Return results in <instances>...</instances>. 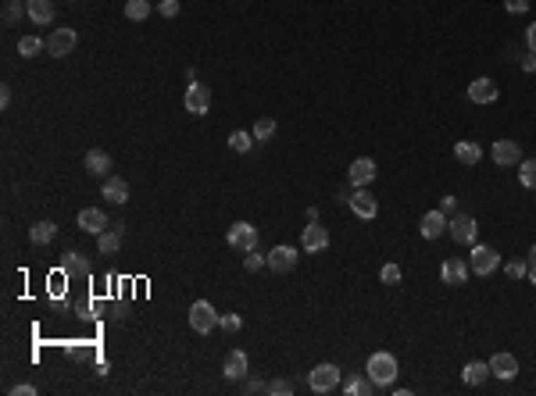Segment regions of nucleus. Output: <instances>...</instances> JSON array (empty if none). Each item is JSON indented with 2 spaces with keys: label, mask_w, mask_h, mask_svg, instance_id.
Returning <instances> with one entry per match:
<instances>
[{
  "label": "nucleus",
  "mask_w": 536,
  "mask_h": 396,
  "mask_svg": "<svg viewBox=\"0 0 536 396\" xmlns=\"http://www.w3.org/2000/svg\"><path fill=\"white\" fill-rule=\"evenodd\" d=\"M365 375L379 385V389L394 385V378H397V357H394L390 350H375V354L368 357V364H365Z\"/></svg>",
  "instance_id": "nucleus-1"
},
{
  "label": "nucleus",
  "mask_w": 536,
  "mask_h": 396,
  "mask_svg": "<svg viewBox=\"0 0 536 396\" xmlns=\"http://www.w3.org/2000/svg\"><path fill=\"white\" fill-rule=\"evenodd\" d=\"M340 368L336 364H329V361H322V364H315L311 371H307V389L315 392V396H326V392H336L340 389Z\"/></svg>",
  "instance_id": "nucleus-2"
},
{
  "label": "nucleus",
  "mask_w": 536,
  "mask_h": 396,
  "mask_svg": "<svg viewBox=\"0 0 536 396\" xmlns=\"http://www.w3.org/2000/svg\"><path fill=\"white\" fill-rule=\"evenodd\" d=\"M468 268H472V275L487 278V275H494V271L501 268V254H497L494 247H487V243H472V254H468Z\"/></svg>",
  "instance_id": "nucleus-3"
},
{
  "label": "nucleus",
  "mask_w": 536,
  "mask_h": 396,
  "mask_svg": "<svg viewBox=\"0 0 536 396\" xmlns=\"http://www.w3.org/2000/svg\"><path fill=\"white\" fill-rule=\"evenodd\" d=\"M219 311H214L207 300H197L193 307H190V328L197 332V335H207V332H214L219 328Z\"/></svg>",
  "instance_id": "nucleus-4"
},
{
  "label": "nucleus",
  "mask_w": 536,
  "mask_h": 396,
  "mask_svg": "<svg viewBox=\"0 0 536 396\" xmlns=\"http://www.w3.org/2000/svg\"><path fill=\"white\" fill-rule=\"evenodd\" d=\"M75 47H79V32L75 29H50V36H47V54L50 58H68Z\"/></svg>",
  "instance_id": "nucleus-5"
},
{
  "label": "nucleus",
  "mask_w": 536,
  "mask_h": 396,
  "mask_svg": "<svg viewBox=\"0 0 536 396\" xmlns=\"http://www.w3.org/2000/svg\"><path fill=\"white\" fill-rule=\"evenodd\" d=\"M226 243L233 247V250H254L257 247V229H254V225L250 221H233L229 225V229H226Z\"/></svg>",
  "instance_id": "nucleus-6"
},
{
  "label": "nucleus",
  "mask_w": 536,
  "mask_h": 396,
  "mask_svg": "<svg viewBox=\"0 0 536 396\" xmlns=\"http://www.w3.org/2000/svg\"><path fill=\"white\" fill-rule=\"evenodd\" d=\"M347 207H351L361 221H372L375 214H379V200H375V197L368 193V186L354 190V193H351V200H347Z\"/></svg>",
  "instance_id": "nucleus-7"
},
{
  "label": "nucleus",
  "mask_w": 536,
  "mask_h": 396,
  "mask_svg": "<svg viewBox=\"0 0 536 396\" xmlns=\"http://www.w3.org/2000/svg\"><path fill=\"white\" fill-rule=\"evenodd\" d=\"M375 175H379V168H375V161H372V157H358V161H351V168H347V182H351L354 190L368 186Z\"/></svg>",
  "instance_id": "nucleus-8"
},
{
  "label": "nucleus",
  "mask_w": 536,
  "mask_h": 396,
  "mask_svg": "<svg viewBox=\"0 0 536 396\" xmlns=\"http://www.w3.org/2000/svg\"><path fill=\"white\" fill-rule=\"evenodd\" d=\"M447 233H451V240H454V243L472 247L479 229H475V218H472V214H454V218H451V225H447Z\"/></svg>",
  "instance_id": "nucleus-9"
},
{
  "label": "nucleus",
  "mask_w": 536,
  "mask_h": 396,
  "mask_svg": "<svg viewBox=\"0 0 536 396\" xmlns=\"http://www.w3.org/2000/svg\"><path fill=\"white\" fill-rule=\"evenodd\" d=\"M447 214L437 207V211H425L422 214V221H418V233H422V240H440L444 233H447Z\"/></svg>",
  "instance_id": "nucleus-10"
},
{
  "label": "nucleus",
  "mask_w": 536,
  "mask_h": 396,
  "mask_svg": "<svg viewBox=\"0 0 536 396\" xmlns=\"http://www.w3.org/2000/svg\"><path fill=\"white\" fill-rule=\"evenodd\" d=\"M186 111L193 118H200V115H207L211 111V89L207 86H200V82H190V89H186Z\"/></svg>",
  "instance_id": "nucleus-11"
},
{
  "label": "nucleus",
  "mask_w": 536,
  "mask_h": 396,
  "mask_svg": "<svg viewBox=\"0 0 536 396\" xmlns=\"http://www.w3.org/2000/svg\"><path fill=\"white\" fill-rule=\"evenodd\" d=\"M300 247L307 250V254H322L329 247V229H322L318 221H307V229L300 233Z\"/></svg>",
  "instance_id": "nucleus-12"
},
{
  "label": "nucleus",
  "mask_w": 536,
  "mask_h": 396,
  "mask_svg": "<svg viewBox=\"0 0 536 396\" xmlns=\"http://www.w3.org/2000/svg\"><path fill=\"white\" fill-rule=\"evenodd\" d=\"M490 157H494L501 168H518V164H522V147H518L515 140H497L494 150H490Z\"/></svg>",
  "instance_id": "nucleus-13"
},
{
  "label": "nucleus",
  "mask_w": 536,
  "mask_h": 396,
  "mask_svg": "<svg viewBox=\"0 0 536 396\" xmlns=\"http://www.w3.org/2000/svg\"><path fill=\"white\" fill-rule=\"evenodd\" d=\"M497 97H501V89H497V82L487 79V75L468 82V100H472V104H494Z\"/></svg>",
  "instance_id": "nucleus-14"
},
{
  "label": "nucleus",
  "mask_w": 536,
  "mask_h": 396,
  "mask_svg": "<svg viewBox=\"0 0 536 396\" xmlns=\"http://www.w3.org/2000/svg\"><path fill=\"white\" fill-rule=\"evenodd\" d=\"M75 225H79L83 233H90V236H100V233L107 229V214H104L100 207H83L79 218H75Z\"/></svg>",
  "instance_id": "nucleus-15"
},
{
  "label": "nucleus",
  "mask_w": 536,
  "mask_h": 396,
  "mask_svg": "<svg viewBox=\"0 0 536 396\" xmlns=\"http://www.w3.org/2000/svg\"><path fill=\"white\" fill-rule=\"evenodd\" d=\"M468 264L461 261V257H447L444 264H440V278L447 282V286H465V282H468Z\"/></svg>",
  "instance_id": "nucleus-16"
},
{
  "label": "nucleus",
  "mask_w": 536,
  "mask_h": 396,
  "mask_svg": "<svg viewBox=\"0 0 536 396\" xmlns=\"http://www.w3.org/2000/svg\"><path fill=\"white\" fill-rule=\"evenodd\" d=\"M297 247H276V250H268V268L272 271H293L297 268Z\"/></svg>",
  "instance_id": "nucleus-17"
},
{
  "label": "nucleus",
  "mask_w": 536,
  "mask_h": 396,
  "mask_svg": "<svg viewBox=\"0 0 536 396\" xmlns=\"http://www.w3.org/2000/svg\"><path fill=\"white\" fill-rule=\"evenodd\" d=\"M247 371H250V357H247L243 350H229L222 375H226L229 382H240V378H247Z\"/></svg>",
  "instance_id": "nucleus-18"
},
{
  "label": "nucleus",
  "mask_w": 536,
  "mask_h": 396,
  "mask_svg": "<svg viewBox=\"0 0 536 396\" xmlns=\"http://www.w3.org/2000/svg\"><path fill=\"white\" fill-rule=\"evenodd\" d=\"M25 15L32 25H50L54 22V0H25Z\"/></svg>",
  "instance_id": "nucleus-19"
},
{
  "label": "nucleus",
  "mask_w": 536,
  "mask_h": 396,
  "mask_svg": "<svg viewBox=\"0 0 536 396\" xmlns=\"http://www.w3.org/2000/svg\"><path fill=\"white\" fill-rule=\"evenodd\" d=\"M490 375H497V378H504V382H511L515 375H518V361L511 357V354H494L490 357Z\"/></svg>",
  "instance_id": "nucleus-20"
},
{
  "label": "nucleus",
  "mask_w": 536,
  "mask_h": 396,
  "mask_svg": "<svg viewBox=\"0 0 536 396\" xmlns=\"http://www.w3.org/2000/svg\"><path fill=\"white\" fill-rule=\"evenodd\" d=\"M104 200L107 204H126L129 200V182L122 175H107L104 179Z\"/></svg>",
  "instance_id": "nucleus-21"
},
{
  "label": "nucleus",
  "mask_w": 536,
  "mask_h": 396,
  "mask_svg": "<svg viewBox=\"0 0 536 396\" xmlns=\"http://www.w3.org/2000/svg\"><path fill=\"white\" fill-rule=\"evenodd\" d=\"M487 378H490V361H468L461 368V382L465 385H482Z\"/></svg>",
  "instance_id": "nucleus-22"
},
{
  "label": "nucleus",
  "mask_w": 536,
  "mask_h": 396,
  "mask_svg": "<svg viewBox=\"0 0 536 396\" xmlns=\"http://www.w3.org/2000/svg\"><path fill=\"white\" fill-rule=\"evenodd\" d=\"M86 172L90 175H107L111 172V154L107 150H90L86 154Z\"/></svg>",
  "instance_id": "nucleus-23"
},
{
  "label": "nucleus",
  "mask_w": 536,
  "mask_h": 396,
  "mask_svg": "<svg viewBox=\"0 0 536 396\" xmlns=\"http://www.w3.org/2000/svg\"><path fill=\"white\" fill-rule=\"evenodd\" d=\"M29 240H32L36 247L54 243V240H58V225H54V221H36L32 229H29Z\"/></svg>",
  "instance_id": "nucleus-24"
},
{
  "label": "nucleus",
  "mask_w": 536,
  "mask_h": 396,
  "mask_svg": "<svg viewBox=\"0 0 536 396\" xmlns=\"http://www.w3.org/2000/svg\"><path fill=\"white\" fill-rule=\"evenodd\" d=\"M454 157H458V164H479L482 161V150H479V143H472V140H461V143H454Z\"/></svg>",
  "instance_id": "nucleus-25"
},
{
  "label": "nucleus",
  "mask_w": 536,
  "mask_h": 396,
  "mask_svg": "<svg viewBox=\"0 0 536 396\" xmlns=\"http://www.w3.org/2000/svg\"><path fill=\"white\" fill-rule=\"evenodd\" d=\"M97 247H100V254H104V257L118 254V247H122V233H118V229H104V233L97 236Z\"/></svg>",
  "instance_id": "nucleus-26"
},
{
  "label": "nucleus",
  "mask_w": 536,
  "mask_h": 396,
  "mask_svg": "<svg viewBox=\"0 0 536 396\" xmlns=\"http://www.w3.org/2000/svg\"><path fill=\"white\" fill-rule=\"evenodd\" d=\"M372 389H379V385H375L368 375H354V378H347V382H343V392H347V396H361V392L368 396Z\"/></svg>",
  "instance_id": "nucleus-27"
},
{
  "label": "nucleus",
  "mask_w": 536,
  "mask_h": 396,
  "mask_svg": "<svg viewBox=\"0 0 536 396\" xmlns=\"http://www.w3.org/2000/svg\"><path fill=\"white\" fill-rule=\"evenodd\" d=\"M518 182H522L525 190H536V157H522V164H518Z\"/></svg>",
  "instance_id": "nucleus-28"
},
{
  "label": "nucleus",
  "mask_w": 536,
  "mask_h": 396,
  "mask_svg": "<svg viewBox=\"0 0 536 396\" xmlns=\"http://www.w3.org/2000/svg\"><path fill=\"white\" fill-rule=\"evenodd\" d=\"M39 50H47V39H39V36H22L18 39V54H22V58H36Z\"/></svg>",
  "instance_id": "nucleus-29"
},
{
  "label": "nucleus",
  "mask_w": 536,
  "mask_h": 396,
  "mask_svg": "<svg viewBox=\"0 0 536 396\" xmlns=\"http://www.w3.org/2000/svg\"><path fill=\"white\" fill-rule=\"evenodd\" d=\"M147 15H150L147 0H126V18H129V22H143Z\"/></svg>",
  "instance_id": "nucleus-30"
},
{
  "label": "nucleus",
  "mask_w": 536,
  "mask_h": 396,
  "mask_svg": "<svg viewBox=\"0 0 536 396\" xmlns=\"http://www.w3.org/2000/svg\"><path fill=\"white\" fill-rule=\"evenodd\" d=\"M65 271L68 275H90V261L83 254H65Z\"/></svg>",
  "instance_id": "nucleus-31"
},
{
  "label": "nucleus",
  "mask_w": 536,
  "mask_h": 396,
  "mask_svg": "<svg viewBox=\"0 0 536 396\" xmlns=\"http://www.w3.org/2000/svg\"><path fill=\"white\" fill-rule=\"evenodd\" d=\"M272 136H276V122H272V118H257V122H254V140H257V143H268Z\"/></svg>",
  "instance_id": "nucleus-32"
},
{
  "label": "nucleus",
  "mask_w": 536,
  "mask_h": 396,
  "mask_svg": "<svg viewBox=\"0 0 536 396\" xmlns=\"http://www.w3.org/2000/svg\"><path fill=\"white\" fill-rule=\"evenodd\" d=\"M254 143H257V140H254V132H243V129H240V132H233V136H229V147H233V150H236V154H247V150H250V147H254Z\"/></svg>",
  "instance_id": "nucleus-33"
},
{
  "label": "nucleus",
  "mask_w": 536,
  "mask_h": 396,
  "mask_svg": "<svg viewBox=\"0 0 536 396\" xmlns=\"http://www.w3.org/2000/svg\"><path fill=\"white\" fill-rule=\"evenodd\" d=\"M243 268H247V271H261V268H268V254L247 250V257H243Z\"/></svg>",
  "instance_id": "nucleus-34"
},
{
  "label": "nucleus",
  "mask_w": 536,
  "mask_h": 396,
  "mask_svg": "<svg viewBox=\"0 0 536 396\" xmlns=\"http://www.w3.org/2000/svg\"><path fill=\"white\" fill-rule=\"evenodd\" d=\"M379 278H383V286H401V268H397V264L390 261V264H383Z\"/></svg>",
  "instance_id": "nucleus-35"
},
{
  "label": "nucleus",
  "mask_w": 536,
  "mask_h": 396,
  "mask_svg": "<svg viewBox=\"0 0 536 396\" xmlns=\"http://www.w3.org/2000/svg\"><path fill=\"white\" fill-rule=\"evenodd\" d=\"M268 392H272V396H290V392H293V382H290V378H276L272 385H268Z\"/></svg>",
  "instance_id": "nucleus-36"
},
{
  "label": "nucleus",
  "mask_w": 536,
  "mask_h": 396,
  "mask_svg": "<svg viewBox=\"0 0 536 396\" xmlns=\"http://www.w3.org/2000/svg\"><path fill=\"white\" fill-rule=\"evenodd\" d=\"M219 325H222L226 332H240V328H243V318H240V314H222Z\"/></svg>",
  "instance_id": "nucleus-37"
},
{
  "label": "nucleus",
  "mask_w": 536,
  "mask_h": 396,
  "mask_svg": "<svg viewBox=\"0 0 536 396\" xmlns=\"http://www.w3.org/2000/svg\"><path fill=\"white\" fill-rule=\"evenodd\" d=\"M157 11H161V18H176L179 15V0H161Z\"/></svg>",
  "instance_id": "nucleus-38"
},
{
  "label": "nucleus",
  "mask_w": 536,
  "mask_h": 396,
  "mask_svg": "<svg viewBox=\"0 0 536 396\" xmlns=\"http://www.w3.org/2000/svg\"><path fill=\"white\" fill-rule=\"evenodd\" d=\"M504 11H508V15H525V11H529V0H504Z\"/></svg>",
  "instance_id": "nucleus-39"
},
{
  "label": "nucleus",
  "mask_w": 536,
  "mask_h": 396,
  "mask_svg": "<svg viewBox=\"0 0 536 396\" xmlns=\"http://www.w3.org/2000/svg\"><path fill=\"white\" fill-rule=\"evenodd\" d=\"M529 264L525 261H508V278H525Z\"/></svg>",
  "instance_id": "nucleus-40"
},
{
  "label": "nucleus",
  "mask_w": 536,
  "mask_h": 396,
  "mask_svg": "<svg viewBox=\"0 0 536 396\" xmlns=\"http://www.w3.org/2000/svg\"><path fill=\"white\" fill-rule=\"evenodd\" d=\"M22 15V0H8V11H4V22H15Z\"/></svg>",
  "instance_id": "nucleus-41"
},
{
  "label": "nucleus",
  "mask_w": 536,
  "mask_h": 396,
  "mask_svg": "<svg viewBox=\"0 0 536 396\" xmlns=\"http://www.w3.org/2000/svg\"><path fill=\"white\" fill-rule=\"evenodd\" d=\"M440 211H444V214H454V211H458V197H454V193H447V197L440 200Z\"/></svg>",
  "instance_id": "nucleus-42"
},
{
  "label": "nucleus",
  "mask_w": 536,
  "mask_h": 396,
  "mask_svg": "<svg viewBox=\"0 0 536 396\" xmlns=\"http://www.w3.org/2000/svg\"><path fill=\"white\" fill-rule=\"evenodd\" d=\"M11 396H36V385H29V382H18V385L11 389Z\"/></svg>",
  "instance_id": "nucleus-43"
},
{
  "label": "nucleus",
  "mask_w": 536,
  "mask_h": 396,
  "mask_svg": "<svg viewBox=\"0 0 536 396\" xmlns=\"http://www.w3.org/2000/svg\"><path fill=\"white\" fill-rule=\"evenodd\" d=\"M522 72H536V50H529L522 58Z\"/></svg>",
  "instance_id": "nucleus-44"
},
{
  "label": "nucleus",
  "mask_w": 536,
  "mask_h": 396,
  "mask_svg": "<svg viewBox=\"0 0 536 396\" xmlns=\"http://www.w3.org/2000/svg\"><path fill=\"white\" fill-rule=\"evenodd\" d=\"M525 47H529V50H536V22L525 29Z\"/></svg>",
  "instance_id": "nucleus-45"
},
{
  "label": "nucleus",
  "mask_w": 536,
  "mask_h": 396,
  "mask_svg": "<svg viewBox=\"0 0 536 396\" xmlns=\"http://www.w3.org/2000/svg\"><path fill=\"white\" fill-rule=\"evenodd\" d=\"M264 389H268V385H264V382H257V378H250V382H247V392H264Z\"/></svg>",
  "instance_id": "nucleus-46"
},
{
  "label": "nucleus",
  "mask_w": 536,
  "mask_h": 396,
  "mask_svg": "<svg viewBox=\"0 0 536 396\" xmlns=\"http://www.w3.org/2000/svg\"><path fill=\"white\" fill-rule=\"evenodd\" d=\"M8 104H11V89L4 86V89H0V107H8Z\"/></svg>",
  "instance_id": "nucleus-47"
},
{
  "label": "nucleus",
  "mask_w": 536,
  "mask_h": 396,
  "mask_svg": "<svg viewBox=\"0 0 536 396\" xmlns=\"http://www.w3.org/2000/svg\"><path fill=\"white\" fill-rule=\"evenodd\" d=\"M525 278L532 282V286H536V264H529V271H525Z\"/></svg>",
  "instance_id": "nucleus-48"
},
{
  "label": "nucleus",
  "mask_w": 536,
  "mask_h": 396,
  "mask_svg": "<svg viewBox=\"0 0 536 396\" xmlns=\"http://www.w3.org/2000/svg\"><path fill=\"white\" fill-rule=\"evenodd\" d=\"M529 264H536V243H532V250H529Z\"/></svg>",
  "instance_id": "nucleus-49"
}]
</instances>
